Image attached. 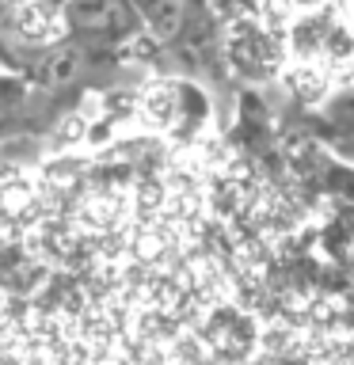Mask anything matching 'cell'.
I'll list each match as a JSON object with an SVG mask.
<instances>
[{"mask_svg": "<svg viewBox=\"0 0 354 365\" xmlns=\"http://www.w3.org/2000/svg\"><path fill=\"white\" fill-rule=\"evenodd\" d=\"M69 27L80 34H96V38H114V34H130L137 27V16L130 0H69L65 4Z\"/></svg>", "mask_w": 354, "mask_h": 365, "instance_id": "6da1fadb", "label": "cell"}, {"mask_svg": "<svg viewBox=\"0 0 354 365\" xmlns=\"http://www.w3.org/2000/svg\"><path fill=\"white\" fill-rule=\"evenodd\" d=\"M84 68H88V53L73 42H61V46H50V50L39 57L34 76H39V84H46V88H69L84 76Z\"/></svg>", "mask_w": 354, "mask_h": 365, "instance_id": "7a4b0ae2", "label": "cell"}, {"mask_svg": "<svg viewBox=\"0 0 354 365\" xmlns=\"http://www.w3.org/2000/svg\"><path fill=\"white\" fill-rule=\"evenodd\" d=\"M183 16H187V0H148V31L160 42H171L183 31Z\"/></svg>", "mask_w": 354, "mask_h": 365, "instance_id": "3957f363", "label": "cell"}]
</instances>
